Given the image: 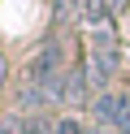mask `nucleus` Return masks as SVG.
Segmentation results:
<instances>
[{"instance_id":"1","label":"nucleus","mask_w":130,"mask_h":134,"mask_svg":"<svg viewBox=\"0 0 130 134\" xmlns=\"http://www.w3.org/2000/svg\"><path fill=\"white\" fill-rule=\"evenodd\" d=\"M117 65H121V52H117V43H113V35L95 30L91 35V78L108 82L113 74H117Z\"/></svg>"},{"instance_id":"2","label":"nucleus","mask_w":130,"mask_h":134,"mask_svg":"<svg viewBox=\"0 0 130 134\" xmlns=\"http://www.w3.org/2000/svg\"><path fill=\"white\" fill-rule=\"evenodd\" d=\"M95 121L113 134H130V95H100L95 99Z\"/></svg>"},{"instance_id":"3","label":"nucleus","mask_w":130,"mask_h":134,"mask_svg":"<svg viewBox=\"0 0 130 134\" xmlns=\"http://www.w3.org/2000/svg\"><path fill=\"white\" fill-rule=\"evenodd\" d=\"M0 134H56V125L39 121V117H9L0 121Z\"/></svg>"},{"instance_id":"4","label":"nucleus","mask_w":130,"mask_h":134,"mask_svg":"<svg viewBox=\"0 0 130 134\" xmlns=\"http://www.w3.org/2000/svg\"><path fill=\"white\" fill-rule=\"evenodd\" d=\"M91 87H95V78H87V69H74L65 78V104H82L91 95Z\"/></svg>"},{"instance_id":"5","label":"nucleus","mask_w":130,"mask_h":134,"mask_svg":"<svg viewBox=\"0 0 130 134\" xmlns=\"http://www.w3.org/2000/svg\"><path fill=\"white\" fill-rule=\"evenodd\" d=\"M56 134H87V130H82V121H74V117H61V121H56Z\"/></svg>"},{"instance_id":"6","label":"nucleus","mask_w":130,"mask_h":134,"mask_svg":"<svg viewBox=\"0 0 130 134\" xmlns=\"http://www.w3.org/2000/svg\"><path fill=\"white\" fill-rule=\"evenodd\" d=\"M100 134H113V130H100Z\"/></svg>"}]
</instances>
